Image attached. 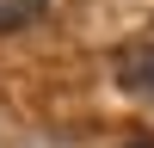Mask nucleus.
<instances>
[{
    "instance_id": "nucleus-1",
    "label": "nucleus",
    "mask_w": 154,
    "mask_h": 148,
    "mask_svg": "<svg viewBox=\"0 0 154 148\" xmlns=\"http://www.w3.org/2000/svg\"><path fill=\"white\" fill-rule=\"evenodd\" d=\"M123 86L130 93H154V49H130L123 56Z\"/></svg>"
},
{
    "instance_id": "nucleus-2",
    "label": "nucleus",
    "mask_w": 154,
    "mask_h": 148,
    "mask_svg": "<svg viewBox=\"0 0 154 148\" xmlns=\"http://www.w3.org/2000/svg\"><path fill=\"white\" fill-rule=\"evenodd\" d=\"M37 12H43V0H0V31H12V25L37 19Z\"/></svg>"
}]
</instances>
